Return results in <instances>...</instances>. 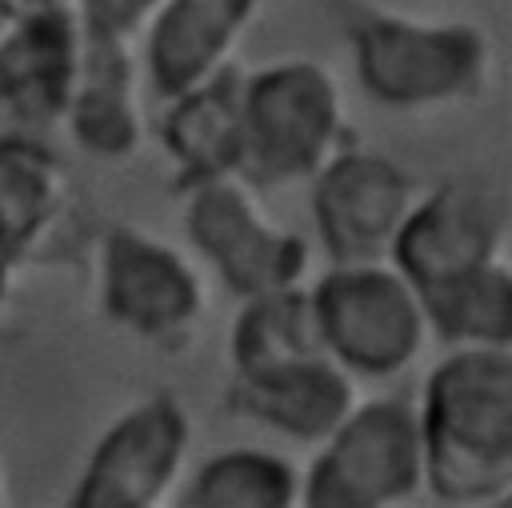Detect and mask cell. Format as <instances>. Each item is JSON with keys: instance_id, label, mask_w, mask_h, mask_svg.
<instances>
[{"instance_id": "6da1fadb", "label": "cell", "mask_w": 512, "mask_h": 508, "mask_svg": "<svg viewBox=\"0 0 512 508\" xmlns=\"http://www.w3.org/2000/svg\"><path fill=\"white\" fill-rule=\"evenodd\" d=\"M416 412L424 492L452 508L512 496V348H448Z\"/></svg>"}, {"instance_id": "7a4b0ae2", "label": "cell", "mask_w": 512, "mask_h": 508, "mask_svg": "<svg viewBox=\"0 0 512 508\" xmlns=\"http://www.w3.org/2000/svg\"><path fill=\"white\" fill-rule=\"evenodd\" d=\"M360 88L392 112H424L472 100L492 80V40L476 24L412 20L396 12H348L344 20Z\"/></svg>"}, {"instance_id": "3957f363", "label": "cell", "mask_w": 512, "mask_h": 508, "mask_svg": "<svg viewBox=\"0 0 512 508\" xmlns=\"http://www.w3.org/2000/svg\"><path fill=\"white\" fill-rule=\"evenodd\" d=\"M240 116V180L256 192L312 180L348 144L344 92L320 60L292 56L244 76Z\"/></svg>"}, {"instance_id": "277c9868", "label": "cell", "mask_w": 512, "mask_h": 508, "mask_svg": "<svg viewBox=\"0 0 512 508\" xmlns=\"http://www.w3.org/2000/svg\"><path fill=\"white\" fill-rule=\"evenodd\" d=\"M320 344L356 380H388L432 340L416 284L392 260L328 264L308 288Z\"/></svg>"}, {"instance_id": "5b68a950", "label": "cell", "mask_w": 512, "mask_h": 508, "mask_svg": "<svg viewBox=\"0 0 512 508\" xmlns=\"http://www.w3.org/2000/svg\"><path fill=\"white\" fill-rule=\"evenodd\" d=\"M316 448V460L300 472V504L308 508H392L424 492V440L412 400L360 396Z\"/></svg>"}, {"instance_id": "8992f818", "label": "cell", "mask_w": 512, "mask_h": 508, "mask_svg": "<svg viewBox=\"0 0 512 508\" xmlns=\"http://www.w3.org/2000/svg\"><path fill=\"white\" fill-rule=\"evenodd\" d=\"M184 232L224 280V288L240 300L296 288L308 276V240L276 224L264 212L256 188L240 176L184 188Z\"/></svg>"}, {"instance_id": "52a82bcc", "label": "cell", "mask_w": 512, "mask_h": 508, "mask_svg": "<svg viewBox=\"0 0 512 508\" xmlns=\"http://www.w3.org/2000/svg\"><path fill=\"white\" fill-rule=\"evenodd\" d=\"M192 420L172 392H152L120 412L92 444L72 508H160L184 480Z\"/></svg>"}, {"instance_id": "ba28073f", "label": "cell", "mask_w": 512, "mask_h": 508, "mask_svg": "<svg viewBox=\"0 0 512 508\" xmlns=\"http://www.w3.org/2000/svg\"><path fill=\"white\" fill-rule=\"evenodd\" d=\"M100 308L140 340L176 344L200 324L208 292L180 248L116 224L100 236Z\"/></svg>"}, {"instance_id": "9c48e42d", "label": "cell", "mask_w": 512, "mask_h": 508, "mask_svg": "<svg viewBox=\"0 0 512 508\" xmlns=\"http://www.w3.org/2000/svg\"><path fill=\"white\" fill-rule=\"evenodd\" d=\"M312 224L328 264L388 260L420 184L396 160L368 148H340L312 180Z\"/></svg>"}, {"instance_id": "30bf717a", "label": "cell", "mask_w": 512, "mask_h": 508, "mask_svg": "<svg viewBox=\"0 0 512 508\" xmlns=\"http://www.w3.org/2000/svg\"><path fill=\"white\" fill-rule=\"evenodd\" d=\"M508 208L496 184L480 176H452L432 192H420L392 244V264L428 292L468 268L504 256Z\"/></svg>"}, {"instance_id": "8fae6325", "label": "cell", "mask_w": 512, "mask_h": 508, "mask_svg": "<svg viewBox=\"0 0 512 508\" xmlns=\"http://www.w3.org/2000/svg\"><path fill=\"white\" fill-rule=\"evenodd\" d=\"M360 404V380L328 352L272 364L260 372H232L224 408L296 444H320Z\"/></svg>"}, {"instance_id": "7c38bea8", "label": "cell", "mask_w": 512, "mask_h": 508, "mask_svg": "<svg viewBox=\"0 0 512 508\" xmlns=\"http://www.w3.org/2000/svg\"><path fill=\"white\" fill-rule=\"evenodd\" d=\"M84 60V24L76 12L24 8L0 40V112L24 132L64 120Z\"/></svg>"}, {"instance_id": "4fadbf2b", "label": "cell", "mask_w": 512, "mask_h": 508, "mask_svg": "<svg viewBox=\"0 0 512 508\" xmlns=\"http://www.w3.org/2000/svg\"><path fill=\"white\" fill-rule=\"evenodd\" d=\"M260 8L264 0H164L140 36L152 92L168 100L232 68Z\"/></svg>"}, {"instance_id": "5bb4252c", "label": "cell", "mask_w": 512, "mask_h": 508, "mask_svg": "<svg viewBox=\"0 0 512 508\" xmlns=\"http://www.w3.org/2000/svg\"><path fill=\"white\" fill-rule=\"evenodd\" d=\"M76 204V184L64 160L32 132L0 136V248L20 264L44 256Z\"/></svg>"}, {"instance_id": "9a60e30c", "label": "cell", "mask_w": 512, "mask_h": 508, "mask_svg": "<svg viewBox=\"0 0 512 508\" xmlns=\"http://www.w3.org/2000/svg\"><path fill=\"white\" fill-rule=\"evenodd\" d=\"M68 136L96 160H128L144 144V108L132 44L84 32V60L64 120Z\"/></svg>"}, {"instance_id": "2e32d148", "label": "cell", "mask_w": 512, "mask_h": 508, "mask_svg": "<svg viewBox=\"0 0 512 508\" xmlns=\"http://www.w3.org/2000/svg\"><path fill=\"white\" fill-rule=\"evenodd\" d=\"M240 84L244 76L224 68L212 80L164 100L160 140L176 164L180 188L220 176H240V160H244Z\"/></svg>"}, {"instance_id": "e0dca14e", "label": "cell", "mask_w": 512, "mask_h": 508, "mask_svg": "<svg viewBox=\"0 0 512 508\" xmlns=\"http://www.w3.org/2000/svg\"><path fill=\"white\" fill-rule=\"evenodd\" d=\"M428 332L448 348H512V268L496 256L420 292Z\"/></svg>"}, {"instance_id": "ac0fdd59", "label": "cell", "mask_w": 512, "mask_h": 508, "mask_svg": "<svg viewBox=\"0 0 512 508\" xmlns=\"http://www.w3.org/2000/svg\"><path fill=\"white\" fill-rule=\"evenodd\" d=\"M228 352H232V372H260L272 364L324 352L308 288L296 284V288L248 296L244 308L236 312Z\"/></svg>"}, {"instance_id": "d6986e66", "label": "cell", "mask_w": 512, "mask_h": 508, "mask_svg": "<svg viewBox=\"0 0 512 508\" xmlns=\"http://www.w3.org/2000/svg\"><path fill=\"white\" fill-rule=\"evenodd\" d=\"M188 508H292L300 468L268 448H224L208 456L180 492Z\"/></svg>"}, {"instance_id": "ffe728a7", "label": "cell", "mask_w": 512, "mask_h": 508, "mask_svg": "<svg viewBox=\"0 0 512 508\" xmlns=\"http://www.w3.org/2000/svg\"><path fill=\"white\" fill-rule=\"evenodd\" d=\"M164 0H80L76 20L84 24V32L104 36V40H120V44H136L152 16L160 12Z\"/></svg>"}, {"instance_id": "44dd1931", "label": "cell", "mask_w": 512, "mask_h": 508, "mask_svg": "<svg viewBox=\"0 0 512 508\" xmlns=\"http://www.w3.org/2000/svg\"><path fill=\"white\" fill-rule=\"evenodd\" d=\"M20 260L12 256V252H4L0 248V328L8 324V316H12V304H16V284H20Z\"/></svg>"}, {"instance_id": "7402d4cb", "label": "cell", "mask_w": 512, "mask_h": 508, "mask_svg": "<svg viewBox=\"0 0 512 508\" xmlns=\"http://www.w3.org/2000/svg\"><path fill=\"white\" fill-rule=\"evenodd\" d=\"M20 12H24V4L20 0H0V40L8 36V28L20 20Z\"/></svg>"}, {"instance_id": "603a6c76", "label": "cell", "mask_w": 512, "mask_h": 508, "mask_svg": "<svg viewBox=\"0 0 512 508\" xmlns=\"http://www.w3.org/2000/svg\"><path fill=\"white\" fill-rule=\"evenodd\" d=\"M24 8H48V12H76L80 0H20Z\"/></svg>"}, {"instance_id": "cb8c5ba5", "label": "cell", "mask_w": 512, "mask_h": 508, "mask_svg": "<svg viewBox=\"0 0 512 508\" xmlns=\"http://www.w3.org/2000/svg\"><path fill=\"white\" fill-rule=\"evenodd\" d=\"M0 504H8V472H4V464H0Z\"/></svg>"}]
</instances>
